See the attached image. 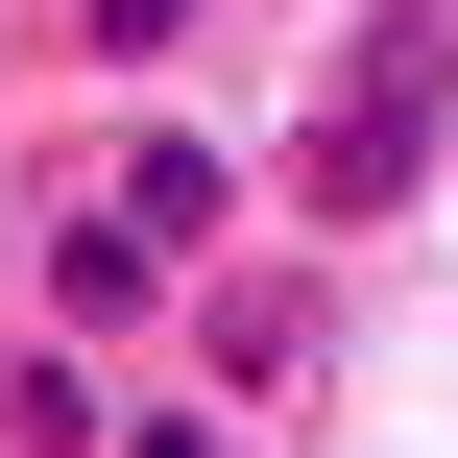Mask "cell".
Instances as JSON below:
<instances>
[{"label": "cell", "mask_w": 458, "mask_h": 458, "mask_svg": "<svg viewBox=\"0 0 458 458\" xmlns=\"http://www.w3.org/2000/svg\"><path fill=\"white\" fill-rule=\"evenodd\" d=\"M72 217H97V242H145V266H217V242H242V169L145 121V145H97V193H72Z\"/></svg>", "instance_id": "6da1fadb"}, {"label": "cell", "mask_w": 458, "mask_h": 458, "mask_svg": "<svg viewBox=\"0 0 458 458\" xmlns=\"http://www.w3.org/2000/svg\"><path fill=\"white\" fill-rule=\"evenodd\" d=\"M121 435V411H97V362H72V338H24V362H0V458H97Z\"/></svg>", "instance_id": "7a4b0ae2"}, {"label": "cell", "mask_w": 458, "mask_h": 458, "mask_svg": "<svg viewBox=\"0 0 458 458\" xmlns=\"http://www.w3.org/2000/svg\"><path fill=\"white\" fill-rule=\"evenodd\" d=\"M290 362H314V290L242 266V290H217V386H290Z\"/></svg>", "instance_id": "3957f363"}, {"label": "cell", "mask_w": 458, "mask_h": 458, "mask_svg": "<svg viewBox=\"0 0 458 458\" xmlns=\"http://www.w3.org/2000/svg\"><path fill=\"white\" fill-rule=\"evenodd\" d=\"M97 48H121V72H145V48H193V0H97Z\"/></svg>", "instance_id": "277c9868"}]
</instances>
